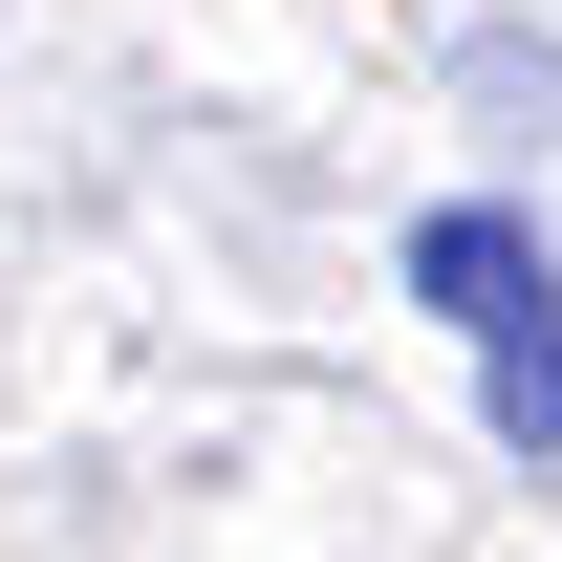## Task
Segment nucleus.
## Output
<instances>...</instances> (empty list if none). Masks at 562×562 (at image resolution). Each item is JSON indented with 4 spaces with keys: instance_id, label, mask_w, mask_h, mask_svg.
Here are the masks:
<instances>
[{
    "instance_id": "nucleus-1",
    "label": "nucleus",
    "mask_w": 562,
    "mask_h": 562,
    "mask_svg": "<svg viewBox=\"0 0 562 562\" xmlns=\"http://www.w3.org/2000/svg\"><path fill=\"white\" fill-rule=\"evenodd\" d=\"M390 281H412L454 347H497V325H541V303H562V260H541V216H519V195H432L412 238H390Z\"/></svg>"
},
{
    "instance_id": "nucleus-2",
    "label": "nucleus",
    "mask_w": 562,
    "mask_h": 562,
    "mask_svg": "<svg viewBox=\"0 0 562 562\" xmlns=\"http://www.w3.org/2000/svg\"><path fill=\"white\" fill-rule=\"evenodd\" d=\"M476 412H497V454H541V476H562V303L476 347Z\"/></svg>"
}]
</instances>
